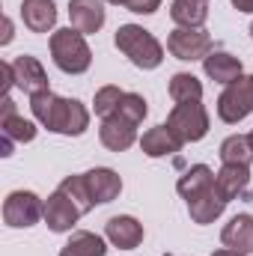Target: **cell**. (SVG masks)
Returning <instances> with one entry per match:
<instances>
[{"label":"cell","instance_id":"1","mask_svg":"<svg viewBox=\"0 0 253 256\" xmlns=\"http://www.w3.org/2000/svg\"><path fill=\"white\" fill-rule=\"evenodd\" d=\"M30 110H33V116L48 128V131L68 134V137L84 134L86 126H90V110L80 102L60 98L51 90L48 92H39V96H30Z\"/></svg>","mask_w":253,"mask_h":256},{"label":"cell","instance_id":"2","mask_svg":"<svg viewBox=\"0 0 253 256\" xmlns=\"http://www.w3.org/2000/svg\"><path fill=\"white\" fill-rule=\"evenodd\" d=\"M116 48H120L137 68H155V66H161V60H164L161 42H158L149 30H143V27H137V24H122V27L116 30Z\"/></svg>","mask_w":253,"mask_h":256},{"label":"cell","instance_id":"3","mask_svg":"<svg viewBox=\"0 0 253 256\" xmlns=\"http://www.w3.org/2000/svg\"><path fill=\"white\" fill-rule=\"evenodd\" d=\"M51 57H54L57 68H63L66 74H80L92 63V51H90L86 39L74 27L51 33Z\"/></svg>","mask_w":253,"mask_h":256},{"label":"cell","instance_id":"4","mask_svg":"<svg viewBox=\"0 0 253 256\" xmlns=\"http://www.w3.org/2000/svg\"><path fill=\"white\" fill-rule=\"evenodd\" d=\"M167 128L182 140V143H196L208 134V114L200 102H182L170 110Z\"/></svg>","mask_w":253,"mask_h":256},{"label":"cell","instance_id":"5","mask_svg":"<svg viewBox=\"0 0 253 256\" xmlns=\"http://www.w3.org/2000/svg\"><path fill=\"white\" fill-rule=\"evenodd\" d=\"M248 114H253V74L250 78H238L232 84H226V90L218 98V116L230 126L242 122Z\"/></svg>","mask_w":253,"mask_h":256},{"label":"cell","instance_id":"6","mask_svg":"<svg viewBox=\"0 0 253 256\" xmlns=\"http://www.w3.org/2000/svg\"><path fill=\"white\" fill-rule=\"evenodd\" d=\"M167 51L176 60H206L212 54V36L200 27H179L167 36Z\"/></svg>","mask_w":253,"mask_h":256},{"label":"cell","instance_id":"7","mask_svg":"<svg viewBox=\"0 0 253 256\" xmlns=\"http://www.w3.org/2000/svg\"><path fill=\"white\" fill-rule=\"evenodd\" d=\"M45 218V202L33 191H12L3 202V220L9 226H33Z\"/></svg>","mask_w":253,"mask_h":256},{"label":"cell","instance_id":"8","mask_svg":"<svg viewBox=\"0 0 253 256\" xmlns=\"http://www.w3.org/2000/svg\"><path fill=\"white\" fill-rule=\"evenodd\" d=\"M78 218H80V208H78L60 188L45 200V224H48L54 232L72 230V226L78 224Z\"/></svg>","mask_w":253,"mask_h":256},{"label":"cell","instance_id":"9","mask_svg":"<svg viewBox=\"0 0 253 256\" xmlns=\"http://www.w3.org/2000/svg\"><path fill=\"white\" fill-rule=\"evenodd\" d=\"M12 72H15V86H21L27 96H39V92H48V74L42 63L36 57H27L21 54L15 63H12Z\"/></svg>","mask_w":253,"mask_h":256},{"label":"cell","instance_id":"10","mask_svg":"<svg viewBox=\"0 0 253 256\" xmlns=\"http://www.w3.org/2000/svg\"><path fill=\"white\" fill-rule=\"evenodd\" d=\"M226 208V200L218 194L214 185L196 191L194 196H188V212H190V220L194 224H212L214 218H220Z\"/></svg>","mask_w":253,"mask_h":256},{"label":"cell","instance_id":"11","mask_svg":"<svg viewBox=\"0 0 253 256\" xmlns=\"http://www.w3.org/2000/svg\"><path fill=\"white\" fill-rule=\"evenodd\" d=\"M104 236L114 248H122V250H134L140 242H143V226L140 220L128 218V214H116L104 224Z\"/></svg>","mask_w":253,"mask_h":256},{"label":"cell","instance_id":"12","mask_svg":"<svg viewBox=\"0 0 253 256\" xmlns=\"http://www.w3.org/2000/svg\"><path fill=\"white\" fill-rule=\"evenodd\" d=\"M68 18L78 33H98L104 24V6L102 0H72L68 3Z\"/></svg>","mask_w":253,"mask_h":256},{"label":"cell","instance_id":"13","mask_svg":"<svg viewBox=\"0 0 253 256\" xmlns=\"http://www.w3.org/2000/svg\"><path fill=\"white\" fill-rule=\"evenodd\" d=\"M98 137H102V143H104L110 152H126L128 146L134 143V137H137V126L128 122V120H122L120 114H114V116H108V120L102 122Z\"/></svg>","mask_w":253,"mask_h":256},{"label":"cell","instance_id":"14","mask_svg":"<svg viewBox=\"0 0 253 256\" xmlns=\"http://www.w3.org/2000/svg\"><path fill=\"white\" fill-rule=\"evenodd\" d=\"M248 185H250V167H244V164H224L220 173L214 176V188L226 202L242 196L248 191Z\"/></svg>","mask_w":253,"mask_h":256},{"label":"cell","instance_id":"15","mask_svg":"<svg viewBox=\"0 0 253 256\" xmlns=\"http://www.w3.org/2000/svg\"><path fill=\"white\" fill-rule=\"evenodd\" d=\"M84 179H86V188H90L96 202H110L122 191V179L110 167H96V170L84 173Z\"/></svg>","mask_w":253,"mask_h":256},{"label":"cell","instance_id":"16","mask_svg":"<svg viewBox=\"0 0 253 256\" xmlns=\"http://www.w3.org/2000/svg\"><path fill=\"white\" fill-rule=\"evenodd\" d=\"M21 18L33 33H48L57 24V6H54V0H24Z\"/></svg>","mask_w":253,"mask_h":256},{"label":"cell","instance_id":"17","mask_svg":"<svg viewBox=\"0 0 253 256\" xmlns=\"http://www.w3.org/2000/svg\"><path fill=\"white\" fill-rule=\"evenodd\" d=\"M140 149L149 155V158H164V155H176L182 149V140L170 131L167 126H158V128H149L140 140Z\"/></svg>","mask_w":253,"mask_h":256},{"label":"cell","instance_id":"18","mask_svg":"<svg viewBox=\"0 0 253 256\" xmlns=\"http://www.w3.org/2000/svg\"><path fill=\"white\" fill-rule=\"evenodd\" d=\"M202 68H206V74H208L212 80H218V84H232V80L242 78V60L232 57V54H226V51L208 54V57L202 60Z\"/></svg>","mask_w":253,"mask_h":256},{"label":"cell","instance_id":"19","mask_svg":"<svg viewBox=\"0 0 253 256\" xmlns=\"http://www.w3.org/2000/svg\"><path fill=\"white\" fill-rule=\"evenodd\" d=\"M220 242H224L226 248H232V250H242V254L253 250V218L250 214H236V218L224 226Z\"/></svg>","mask_w":253,"mask_h":256},{"label":"cell","instance_id":"20","mask_svg":"<svg viewBox=\"0 0 253 256\" xmlns=\"http://www.w3.org/2000/svg\"><path fill=\"white\" fill-rule=\"evenodd\" d=\"M170 18L179 27H202L208 18V6H206V0H173Z\"/></svg>","mask_w":253,"mask_h":256},{"label":"cell","instance_id":"21","mask_svg":"<svg viewBox=\"0 0 253 256\" xmlns=\"http://www.w3.org/2000/svg\"><path fill=\"white\" fill-rule=\"evenodd\" d=\"M0 134H3V155H9L12 143H30L36 137V128H33V122H27L24 116L15 114V116L0 120Z\"/></svg>","mask_w":253,"mask_h":256},{"label":"cell","instance_id":"22","mask_svg":"<svg viewBox=\"0 0 253 256\" xmlns=\"http://www.w3.org/2000/svg\"><path fill=\"white\" fill-rule=\"evenodd\" d=\"M104 254H108L104 242L96 232H84V230L74 232L60 250V256H104Z\"/></svg>","mask_w":253,"mask_h":256},{"label":"cell","instance_id":"23","mask_svg":"<svg viewBox=\"0 0 253 256\" xmlns=\"http://www.w3.org/2000/svg\"><path fill=\"white\" fill-rule=\"evenodd\" d=\"M220 161L224 164H244L250 167L253 161V146H250V137L248 134H232L220 143Z\"/></svg>","mask_w":253,"mask_h":256},{"label":"cell","instance_id":"24","mask_svg":"<svg viewBox=\"0 0 253 256\" xmlns=\"http://www.w3.org/2000/svg\"><path fill=\"white\" fill-rule=\"evenodd\" d=\"M170 98L173 102H200L202 98V84L188 74V72H179V74H173L170 78Z\"/></svg>","mask_w":253,"mask_h":256},{"label":"cell","instance_id":"25","mask_svg":"<svg viewBox=\"0 0 253 256\" xmlns=\"http://www.w3.org/2000/svg\"><path fill=\"white\" fill-rule=\"evenodd\" d=\"M208 185H214V173H212V170H208L206 164H194L188 173H185V176L179 179V185H176V188H179V194H182V196L188 200V196H194L196 191L208 188Z\"/></svg>","mask_w":253,"mask_h":256},{"label":"cell","instance_id":"26","mask_svg":"<svg viewBox=\"0 0 253 256\" xmlns=\"http://www.w3.org/2000/svg\"><path fill=\"white\" fill-rule=\"evenodd\" d=\"M60 191L80 208V214L90 212V208L96 206V200H92V194H90V188H86V179H84V176H66L63 182H60Z\"/></svg>","mask_w":253,"mask_h":256},{"label":"cell","instance_id":"27","mask_svg":"<svg viewBox=\"0 0 253 256\" xmlns=\"http://www.w3.org/2000/svg\"><path fill=\"white\" fill-rule=\"evenodd\" d=\"M146 98L143 96H137V92H126L122 96V102H120V108H116V114L128 120V122H134V126H140L143 122V116H146Z\"/></svg>","mask_w":253,"mask_h":256},{"label":"cell","instance_id":"28","mask_svg":"<svg viewBox=\"0 0 253 256\" xmlns=\"http://www.w3.org/2000/svg\"><path fill=\"white\" fill-rule=\"evenodd\" d=\"M122 96H126V92H122L120 86H102V90L96 92V102H92V104H96V114L104 116V120L114 116L116 108H120V102H122Z\"/></svg>","mask_w":253,"mask_h":256},{"label":"cell","instance_id":"29","mask_svg":"<svg viewBox=\"0 0 253 256\" xmlns=\"http://www.w3.org/2000/svg\"><path fill=\"white\" fill-rule=\"evenodd\" d=\"M108 3L126 6V9H131V12H137V15H149V12H155V9L161 6V0H108Z\"/></svg>","mask_w":253,"mask_h":256},{"label":"cell","instance_id":"30","mask_svg":"<svg viewBox=\"0 0 253 256\" xmlns=\"http://www.w3.org/2000/svg\"><path fill=\"white\" fill-rule=\"evenodd\" d=\"M0 42H3V45H9V42H12V21H9V18L3 21V39H0Z\"/></svg>","mask_w":253,"mask_h":256},{"label":"cell","instance_id":"31","mask_svg":"<svg viewBox=\"0 0 253 256\" xmlns=\"http://www.w3.org/2000/svg\"><path fill=\"white\" fill-rule=\"evenodd\" d=\"M232 6L238 12H253V0H232Z\"/></svg>","mask_w":253,"mask_h":256},{"label":"cell","instance_id":"32","mask_svg":"<svg viewBox=\"0 0 253 256\" xmlns=\"http://www.w3.org/2000/svg\"><path fill=\"white\" fill-rule=\"evenodd\" d=\"M212 256H248V254H242V250H232V248H224V250H214Z\"/></svg>","mask_w":253,"mask_h":256},{"label":"cell","instance_id":"33","mask_svg":"<svg viewBox=\"0 0 253 256\" xmlns=\"http://www.w3.org/2000/svg\"><path fill=\"white\" fill-rule=\"evenodd\" d=\"M248 137H250V146H253V131H250V134H248Z\"/></svg>","mask_w":253,"mask_h":256},{"label":"cell","instance_id":"34","mask_svg":"<svg viewBox=\"0 0 253 256\" xmlns=\"http://www.w3.org/2000/svg\"><path fill=\"white\" fill-rule=\"evenodd\" d=\"M250 36H253V24H250Z\"/></svg>","mask_w":253,"mask_h":256}]
</instances>
